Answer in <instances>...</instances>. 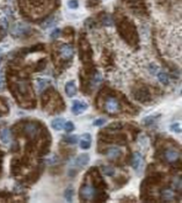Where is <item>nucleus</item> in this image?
<instances>
[{"mask_svg": "<svg viewBox=\"0 0 182 203\" xmlns=\"http://www.w3.org/2000/svg\"><path fill=\"white\" fill-rule=\"evenodd\" d=\"M73 195H74V189H73L72 186H68L66 189H65V192H64V196H65V200L68 201V202H71L73 198Z\"/></svg>", "mask_w": 182, "mask_h": 203, "instance_id": "obj_16", "label": "nucleus"}, {"mask_svg": "<svg viewBox=\"0 0 182 203\" xmlns=\"http://www.w3.org/2000/svg\"><path fill=\"white\" fill-rule=\"evenodd\" d=\"M164 201H173L174 200V192L172 189H164L161 193Z\"/></svg>", "mask_w": 182, "mask_h": 203, "instance_id": "obj_13", "label": "nucleus"}, {"mask_svg": "<svg viewBox=\"0 0 182 203\" xmlns=\"http://www.w3.org/2000/svg\"><path fill=\"white\" fill-rule=\"evenodd\" d=\"M174 187H175V188L177 187V189H179V190L181 189V178H180V177L174 180Z\"/></svg>", "mask_w": 182, "mask_h": 203, "instance_id": "obj_26", "label": "nucleus"}, {"mask_svg": "<svg viewBox=\"0 0 182 203\" xmlns=\"http://www.w3.org/2000/svg\"><path fill=\"white\" fill-rule=\"evenodd\" d=\"M104 108H106V110H107L108 113H110V114H115V113H117L121 108L120 102H118V100L115 99V98H108V99L106 100Z\"/></svg>", "mask_w": 182, "mask_h": 203, "instance_id": "obj_2", "label": "nucleus"}, {"mask_svg": "<svg viewBox=\"0 0 182 203\" xmlns=\"http://www.w3.org/2000/svg\"><path fill=\"white\" fill-rule=\"evenodd\" d=\"M64 123H65V120H64V119L57 117V119H55V120L51 121L52 129H55V130H60V129H63V127H64Z\"/></svg>", "mask_w": 182, "mask_h": 203, "instance_id": "obj_11", "label": "nucleus"}, {"mask_svg": "<svg viewBox=\"0 0 182 203\" xmlns=\"http://www.w3.org/2000/svg\"><path fill=\"white\" fill-rule=\"evenodd\" d=\"M106 154H107V157L111 158V159H116V158L122 156V150H121V147H118V146H115V145L109 146L107 149Z\"/></svg>", "mask_w": 182, "mask_h": 203, "instance_id": "obj_7", "label": "nucleus"}, {"mask_svg": "<svg viewBox=\"0 0 182 203\" xmlns=\"http://www.w3.org/2000/svg\"><path fill=\"white\" fill-rule=\"evenodd\" d=\"M150 70H151L152 74H157V72L159 71V68H157V66H156V65H154V64H152V65H151V68H150Z\"/></svg>", "mask_w": 182, "mask_h": 203, "instance_id": "obj_29", "label": "nucleus"}, {"mask_svg": "<svg viewBox=\"0 0 182 203\" xmlns=\"http://www.w3.org/2000/svg\"><path fill=\"white\" fill-rule=\"evenodd\" d=\"M17 89H19V92L21 94H27L29 92V84L27 83V81L21 80V81L17 83Z\"/></svg>", "mask_w": 182, "mask_h": 203, "instance_id": "obj_12", "label": "nucleus"}, {"mask_svg": "<svg viewBox=\"0 0 182 203\" xmlns=\"http://www.w3.org/2000/svg\"><path fill=\"white\" fill-rule=\"evenodd\" d=\"M179 158H180V153L174 149H169L165 152V159L168 162H175Z\"/></svg>", "mask_w": 182, "mask_h": 203, "instance_id": "obj_8", "label": "nucleus"}, {"mask_svg": "<svg viewBox=\"0 0 182 203\" xmlns=\"http://www.w3.org/2000/svg\"><path fill=\"white\" fill-rule=\"evenodd\" d=\"M88 108V106L86 103H83L81 101H79V100H76V101H73V104H72V113L74 115H79L81 114L83 110H86Z\"/></svg>", "mask_w": 182, "mask_h": 203, "instance_id": "obj_5", "label": "nucleus"}, {"mask_svg": "<svg viewBox=\"0 0 182 203\" xmlns=\"http://www.w3.org/2000/svg\"><path fill=\"white\" fill-rule=\"evenodd\" d=\"M102 172H103V174H106L107 177H113L115 174V168L111 166H103Z\"/></svg>", "mask_w": 182, "mask_h": 203, "instance_id": "obj_17", "label": "nucleus"}, {"mask_svg": "<svg viewBox=\"0 0 182 203\" xmlns=\"http://www.w3.org/2000/svg\"><path fill=\"white\" fill-rule=\"evenodd\" d=\"M171 130L174 131V132H177V134H180V132H181V127H180V124H179V123H173V124L171 125Z\"/></svg>", "mask_w": 182, "mask_h": 203, "instance_id": "obj_24", "label": "nucleus"}, {"mask_svg": "<svg viewBox=\"0 0 182 203\" xmlns=\"http://www.w3.org/2000/svg\"><path fill=\"white\" fill-rule=\"evenodd\" d=\"M59 56L62 57V59L64 61H68L71 59L73 56V49L72 47H70L68 44H63L59 48Z\"/></svg>", "mask_w": 182, "mask_h": 203, "instance_id": "obj_4", "label": "nucleus"}, {"mask_svg": "<svg viewBox=\"0 0 182 203\" xmlns=\"http://www.w3.org/2000/svg\"><path fill=\"white\" fill-rule=\"evenodd\" d=\"M154 120H156V116H149V117H145V119L143 120V123L146 125H150L154 122Z\"/></svg>", "mask_w": 182, "mask_h": 203, "instance_id": "obj_21", "label": "nucleus"}, {"mask_svg": "<svg viewBox=\"0 0 182 203\" xmlns=\"http://www.w3.org/2000/svg\"><path fill=\"white\" fill-rule=\"evenodd\" d=\"M78 136H70V137L66 138V142L70 143V144H77L78 143Z\"/></svg>", "mask_w": 182, "mask_h": 203, "instance_id": "obj_23", "label": "nucleus"}, {"mask_svg": "<svg viewBox=\"0 0 182 203\" xmlns=\"http://www.w3.org/2000/svg\"><path fill=\"white\" fill-rule=\"evenodd\" d=\"M96 195V190L93 186H89V185H85L80 188V196L85 201H92Z\"/></svg>", "mask_w": 182, "mask_h": 203, "instance_id": "obj_1", "label": "nucleus"}, {"mask_svg": "<svg viewBox=\"0 0 182 203\" xmlns=\"http://www.w3.org/2000/svg\"><path fill=\"white\" fill-rule=\"evenodd\" d=\"M106 122H107L106 119H98V120H95L93 122V125H95V127H102Z\"/></svg>", "mask_w": 182, "mask_h": 203, "instance_id": "obj_25", "label": "nucleus"}, {"mask_svg": "<svg viewBox=\"0 0 182 203\" xmlns=\"http://www.w3.org/2000/svg\"><path fill=\"white\" fill-rule=\"evenodd\" d=\"M38 125L36 123H27L25 125V132H26V135H28L29 137H35V136L38 134Z\"/></svg>", "mask_w": 182, "mask_h": 203, "instance_id": "obj_6", "label": "nucleus"}, {"mask_svg": "<svg viewBox=\"0 0 182 203\" xmlns=\"http://www.w3.org/2000/svg\"><path fill=\"white\" fill-rule=\"evenodd\" d=\"M5 87V81H4V74L2 72H0V91H2Z\"/></svg>", "mask_w": 182, "mask_h": 203, "instance_id": "obj_27", "label": "nucleus"}, {"mask_svg": "<svg viewBox=\"0 0 182 203\" xmlns=\"http://www.w3.org/2000/svg\"><path fill=\"white\" fill-rule=\"evenodd\" d=\"M68 6L70 7V8H72V10H74V8H78V6H79L78 0H68Z\"/></svg>", "mask_w": 182, "mask_h": 203, "instance_id": "obj_22", "label": "nucleus"}, {"mask_svg": "<svg viewBox=\"0 0 182 203\" xmlns=\"http://www.w3.org/2000/svg\"><path fill=\"white\" fill-rule=\"evenodd\" d=\"M59 34H60V30H59L58 28H56V29L51 33V35H50V36H51V38H56V37L59 36Z\"/></svg>", "mask_w": 182, "mask_h": 203, "instance_id": "obj_28", "label": "nucleus"}, {"mask_svg": "<svg viewBox=\"0 0 182 203\" xmlns=\"http://www.w3.org/2000/svg\"><path fill=\"white\" fill-rule=\"evenodd\" d=\"M63 128L65 129L66 132H71V131L74 130V124H73L72 122L68 121V122H65V123H64V127H63Z\"/></svg>", "mask_w": 182, "mask_h": 203, "instance_id": "obj_18", "label": "nucleus"}, {"mask_svg": "<svg viewBox=\"0 0 182 203\" xmlns=\"http://www.w3.org/2000/svg\"><path fill=\"white\" fill-rule=\"evenodd\" d=\"M88 162H89V156L87 154V153H83V154L78 156V158L76 159V164L80 167L86 166Z\"/></svg>", "mask_w": 182, "mask_h": 203, "instance_id": "obj_10", "label": "nucleus"}, {"mask_svg": "<svg viewBox=\"0 0 182 203\" xmlns=\"http://www.w3.org/2000/svg\"><path fill=\"white\" fill-rule=\"evenodd\" d=\"M37 85H38V91H42L44 87H47V80L37 79Z\"/></svg>", "mask_w": 182, "mask_h": 203, "instance_id": "obj_20", "label": "nucleus"}, {"mask_svg": "<svg viewBox=\"0 0 182 203\" xmlns=\"http://www.w3.org/2000/svg\"><path fill=\"white\" fill-rule=\"evenodd\" d=\"M158 79H159V81L164 85H167V84H169V78H168V76H167L166 73L164 72V71H158L156 74Z\"/></svg>", "mask_w": 182, "mask_h": 203, "instance_id": "obj_15", "label": "nucleus"}, {"mask_svg": "<svg viewBox=\"0 0 182 203\" xmlns=\"http://www.w3.org/2000/svg\"><path fill=\"white\" fill-rule=\"evenodd\" d=\"M131 165L134 167L136 172H141L143 167H144V158L139 152H135L132 156V160H131Z\"/></svg>", "mask_w": 182, "mask_h": 203, "instance_id": "obj_3", "label": "nucleus"}, {"mask_svg": "<svg viewBox=\"0 0 182 203\" xmlns=\"http://www.w3.org/2000/svg\"><path fill=\"white\" fill-rule=\"evenodd\" d=\"M65 92H66V95L72 98L76 95L77 93V86H76V83L74 81H68L65 86Z\"/></svg>", "mask_w": 182, "mask_h": 203, "instance_id": "obj_9", "label": "nucleus"}, {"mask_svg": "<svg viewBox=\"0 0 182 203\" xmlns=\"http://www.w3.org/2000/svg\"><path fill=\"white\" fill-rule=\"evenodd\" d=\"M80 147L83 149V150H88L91 147V141H87V139H81L80 141Z\"/></svg>", "mask_w": 182, "mask_h": 203, "instance_id": "obj_19", "label": "nucleus"}, {"mask_svg": "<svg viewBox=\"0 0 182 203\" xmlns=\"http://www.w3.org/2000/svg\"><path fill=\"white\" fill-rule=\"evenodd\" d=\"M0 138H1V142L2 143H10V131L8 129H4V130H1L0 132Z\"/></svg>", "mask_w": 182, "mask_h": 203, "instance_id": "obj_14", "label": "nucleus"}]
</instances>
